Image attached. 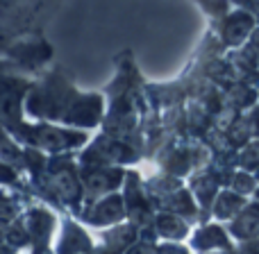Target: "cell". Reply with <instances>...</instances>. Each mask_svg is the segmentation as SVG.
Here are the masks:
<instances>
[{"mask_svg": "<svg viewBox=\"0 0 259 254\" xmlns=\"http://www.w3.org/2000/svg\"><path fill=\"white\" fill-rule=\"evenodd\" d=\"M27 109L34 116L55 118L68 125L94 127L103 114L100 95H80L68 84H59L57 80L48 82L46 89H36L27 100Z\"/></svg>", "mask_w": 259, "mask_h": 254, "instance_id": "6da1fadb", "label": "cell"}, {"mask_svg": "<svg viewBox=\"0 0 259 254\" xmlns=\"http://www.w3.org/2000/svg\"><path fill=\"white\" fill-rule=\"evenodd\" d=\"M36 184H44L41 195L50 197L57 207H66V209L75 211L80 216L82 207H84V188H82V177L77 175V168L73 161L68 159H55L48 161L44 173L36 175Z\"/></svg>", "mask_w": 259, "mask_h": 254, "instance_id": "7a4b0ae2", "label": "cell"}, {"mask_svg": "<svg viewBox=\"0 0 259 254\" xmlns=\"http://www.w3.org/2000/svg\"><path fill=\"white\" fill-rule=\"evenodd\" d=\"M16 134H18V138L34 145L36 150H46V152L73 150V147H80L87 141L84 132L64 129V127H55V125H32V127L21 125Z\"/></svg>", "mask_w": 259, "mask_h": 254, "instance_id": "3957f363", "label": "cell"}, {"mask_svg": "<svg viewBox=\"0 0 259 254\" xmlns=\"http://www.w3.org/2000/svg\"><path fill=\"white\" fill-rule=\"evenodd\" d=\"M80 218L84 225L96 227V229H105V227H112V225L127 220L123 193L114 191V193L98 197V200L89 202V205H84L80 211Z\"/></svg>", "mask_w": 259, "mask_h": 254, "instance_id": "277c9868", "label": "cell"}, {"mask_svg": "<svg viewBox=\"0 0 259 254\" xmlns=\"http://www.w3.org/2000/svg\"><path fill=\"white\" fill-rule=\"evenodd\" d=\"M123 200H125V216L130 223H134L139 229L150 227L152 218L157 214L155 200L148 197L146 184L139 182L137 175H125V191H123Z\"/></svg>", "mask_w": 259, "mask_h": 254, "instance_id": "5b68a950", "label": "cell"}, {"mask_svg": "<svg viewBox=\"0 0 259 254\" xmlns=\"http://www.w3.org/2000/svg\"><path fill=\"white\" fill-rule=\"evenodd\" d=\"M21 220L30 234L32 247H53V241L57 236L59 220L48 207L44 205H27L21 214ZM30 247V250H32Z\"/></svg>", "mask_w": 259, "mask_h": 254, "instance_id": "8992f818", "label": "cell"}, {"mask_svg": "<svg viewBox=\"0 0 259 254\" xmlns=\"http://www.w3.org/2000/svg\"><path fill=\"white\" fill-rule=\"evenodd\" d=\"M125 173L112 166H94L82 170V188H84V205L98 200V197L114 193L123 186Z\"/></svg>", "mask_w": 259, "mask_h": 254, "instance_id": "52a82bcc", "label": "cell"}, {"mask_svg": "<svg viewBox=\"0 0 259 254\" xmlns=\"http://www.w3.org/2000/svg\"><path fill=\"white\" fill-rule=\"evenodd\" d=\"M187 245L193 254H216V252L232 250L234 241L230 236V232L225 229V225L216 220V223H205L198 225L196 229H191Z\"/></svg>", "mask_w": 259, "mask_h": 254, "instance_id": "ba28073f", "label": "cell"}, {"mask_svg": "<svg viewBox=\"0 0 259 254\" xmlns=\"http://www.w3.org/2000/svg\"><path fill=\"white\" fill-rule=\"evenodd\" d=\"M55 238H57L55 254H96L94 238L71 216H64L59 220V234Z\"/></svg>", "mask_w": 259, "mask_h": 254, "instance_id": "9c48e42d", "label": "cell"}, {"mask_svg": "<svg viewBox=\"0 0 259 254\" xmlns=\"http://www.w3.org/2000/svg\"><path fill=\"white\" fill-rule=\"evenodd\" d=\"M152 200H155L157 211L161 209V211L178 214V216H182V218H187L189 223H196V220H200V216H202L193 193L184 186L175 188V191L166 193V195H161V197H152Z\"/></svg>", "mask_w": 259, "mask_h": 254, "instance_id": "30bf717a", "label": "cell"}, {"mask_svg": "<svg viewBox=\"0 0 259 254\" xmlns=\"http://www.w3.org/2000/svg\"><path fill=\"white\" fill-rule=\"evenodd\" d=\"M225 229L230 232L234 243L252 241L259 238V200H252L239 211L237 218L225 223Z\"/></svg>", "mask_w": 259, "mask_h": 254, "instance_id": "8fae6325", "label": "cell"}, {"mask_svg": "<svg viewBox=\"0 0 259 254\" xmlns=\"http://www.w3.org/2000/svg\"><path fill=\"white\" fill-rule=\"evenodd\" d=\"M152 227L157 232V238L161 241H178L184 243L191 234V223L187 218L178 214H170V211H157L155 218H152Z\"/></svg>", "mask_w": 259, "mask_h": 254, "instance_id": "7c38bea8", "label": "cell"}, {"mask_svg": "<svg viewBox=\"0 0 259 254\" xmlns=\"http://www.w3.org/2000/svg\"><path fill=\"white\" fill-rule=\"evenodd\" d=\"M246 205H248L246 195H241V193L232 191L230 186H225V188H221L219 191V195H216L209 214H211V218L214 220H219V223L225 225V223H230L232 218H237L239 211H241Z\"/></svg>", "mask_w": 259, "mask_h": 254, "instance_id": "4fadbf2b", "label": "cell"}, {"mask_svg": "<svg viewBox=\"0 0 259 254\" xmlns=\"http://www.w3.org/2000/svg\"><path fill=\"white\" fill-rule=\"evenodd\" d=\"M221 184H223L221 177H214V175H209V173H200L193 177L191 193H193V197H196L198 207H200L202 216L211 211V205H214L216 195H219V191H221Z\"/></svg>", "mask_w": 259, "mask_h": 254, "instance_id": "5bb4252c", "label": "cell"}, {"mask_svg": "<svg viewBox=\"0 0 259 254\" xmlns=\"http://www.w3.org/2000/svg\"><path fill=\"white\" fill-rule=\"evenodd\" d=\"M30 205L27 200H23V195L12 186V184H0V220L12 223L25 211V207Z\"/></svg>", "mask_w": 259, "mask_h": 254, "instance_id": "9a60e30c", "label": "cell"}, {"mask_svg": "<svg viewBox=\"0 0 259 254\" xmlns=\"http://www.w3.org/2000/svg\"><path fill=\"white\" fill-rule=\"evenodd\" d=\"M252 30V18L248 14H234L225 21V30H223V36L230 45H239L243 43L248 34Z\"/></svg>", "mask_w": 259, "mask_h": 254, "instance_id": "2e32d148", "label": "cell"}, {"mask_svg": "<svg viewBox=\"0 0 259 254\" xmlns=\"http://www.w3.org/2000/svg\"><path fill=\"white\" fill-rule=\"evenodd\" d=\"M7 245H12L14 250H23V247H32V241H30V234H27L25 225H23L21 216L12 223H7V238H5Z\"/></svg>", "mask_w": 259, "mask_h": 254, "instance_id": "e0dca14e", "label": "cell"}, {"mask_svg": "<svg viewBox=\"0 0 259 254\" xmlns=\"http://www.w3.org/2000/svg\"><path fill=\"white\" fill-rule=\"evenodd\" d=\"M228 186L232 188V191L241 193V195H252V193H255V188H257V175L250 173V170H243L241 168V170H237V173L230 177Z\"/></svg>", "mask_w": 259, "mask_h": 254, "instance_id": "ac0fdd59", "label": "cell"}, {"mask_svg": "<svg viewBox=\"0 0 259 254\" xmlns=\"http://www.w3.org/2000/svg\"><path fill=\"white\" fill-rule=\"evenodd\" d=\"M237 161H239V168L250 170V173H257V170H259V143L248 145L246 150L239 155Z\"/></svg>", "mask_w": 259, "mask_h": 254, "instance_id": "d6986e66", "label": "cell"}, {"mask_svg": "<svg viewBox=\"0 0 259 254\" xmlns=\"http://www.w3.org/2000/svg\"><path fill=\"white\" fill-rule=\"evenodd\" d=\"M157 254H193L189 250V245L178 241H164V243H157Z\"/></svg>", "mask_w": 259, "mask_h": 254, "instance_id": "ffe728a7", "label": "cell"}, {"mask_svg": "<svg viewBox=\"0 0 259 254\" xmlns=\"http://www.w3.org/2000/svg\"><path fill=\"white\" fill-rule=\"evenodd\" d=\"M123 254H157V243H150V241H143L139 238L132 247H127Z\"/></svg>", "mask_w": 259, "mask_h": 254, "instance_id": "44dd1931", "label": "cell"}, {"mask_svg": "<svg viewBox=\"0 0 259 254\" xmlns=\"http://www.w3.org/2000/svg\"><path fill=\"white\" fill-rule=\"evenodd\" d=\"M16 173L7 164H0V184H16Z\"/></svg>", "mask_w": 259, "mask_h": 254, "instance_id": "7402d4cb", "label": "cell"}, {"mask_svg": "<svg viewBox=\"0 0 259 254\" xmlns=\"http://www.w3.org/2000/svg\"><path fill=\"white\" fill-rule=\"evenodd\" d=\"M32 254H55L53 247H32Z\"/></svg>", "mask_w": 259, "mask_h": 254, "instance_id": "603a6c76", "label": "cell"}, {"mask_svg": "<svg viewBox=\"0 0 259 254\" xmlns=\"http://www.w3.org/2000/svg\"><path fill=\"white\" fill-rule=\"evenodd\" d=\"M14 252H18V250H14V247L7 245V243H3V245H0V254H14Z\"/></svg>", "mask_w": 259, "mask_h": 254, "instance_id": "cb8c5ba5", "label": "cell"}, {"mask_svg": "<svg viewBox=\"0 0 259 254\" xmlns=\"http://www.w3.org/2000/svg\"><path fill=\"white\" fill-rule=\"evenodd\" d=\"M255 175H257V179H259V170H257V173H255Z\"/></svg>", "mask_w": 259, "mask_h": 254, "instance_id": "d4e9b609", "label": "cell"}, {"mask_svg": "<svg viewBox=\"0 0 259 254\" xmlns=\"http://www.w3.org/2000/svg\"><path fill=\"white\" fill-rule=\"evenodd\" d=\"M14 254H21V252H14Z\"/></svg>", "mask_w": 259, "mask_h": 254, "instance_id": "484cf974", "label": "cell"}]
</instances>
